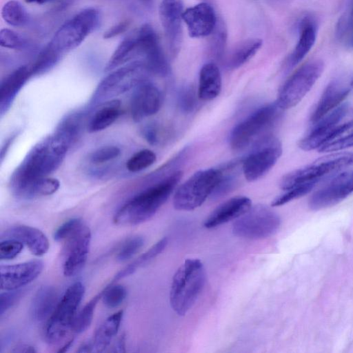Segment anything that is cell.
Here are the masks:
<instances>
[{
  "label": "cell",
  "instance_id": "cb8c5ba5",
  "mask_svg": "<svg viewBox=\"0 0 353 353\" xmlns=\"http://www.w3.org/2000/svg\"><path fill=\"white\" fill-rule=\"evenodd\" d=\"M31 77L30 67L23 65L14 70L3 80L0 88L1 116L8 111L17 95Z\"/></svg>",
  "mask_w": 353,
  "mask_h": 353
},
{
  "label": "cell",
  "instance_id": "8992f818",
  "mask_svg": "<svg viewBox=\"0 0 353 353\" xmlns=\"http://www.w3.org/2000/svg\"><path fill=\"white\" fill-rule=\"evenodd\" d=\"M84 292L85 288L81 282L73 283L66 290L48 321L45 338L48 343H58L72 329L77 310Z\"/></svg>",
  "mask_w": 353,
  "mask_h": 353
},
{
  "label": "cell",
  "instance_id": "5b68a950",
  "mask_svg": "<svg viewBox=\"0 0 353 353\" xmlns=\"http://www.w3.org/2000/svg\"><path fill=\"white\" fill-rule=\"evenodd\" d=\"M221 169L210 168L192 174L176 190L173 206L178 210L190 211L201 206L211 196L220 181Z\"/></svg>",
  "mask_w": 353,
  "mask_h": 353
},
{
  "label": "cell",
  "instance_id": "f1b7e54d",
  "mask_svg": "<svg viewBox=\"0 0 353 353\" xmlns=\"http://www.w3.org/2000/svg\"><path fill=\"white\" fill-rule=\"evenodd\" d=\"M316 28L310 19H303L300 26L299 41L289 58L291 67L299 63L312 48L316 40Z\"/></svg>",
  "mask_w": 353,
  "mask_h": 353
},
{
  "label": "cell",
  "instance_id": "4dcf8cb0",
  "mask_svg": "<svg viewBox=\"0 0 353 353\" xmlns=\"http://www.w3.org/2000/svg\"><path fill=\"white\" fill-rule=\"evenodd\" d=\"M262 46L259 39H248L238 44L232 51L227 60V66L231 69L238 68L257 52Z\"/></svg>",
  "mask_w": 353,
  "mask_h": 353
},
{
  "label": "cell",
  "instance_id": "816d5d0a",
  "mask_svg": "<svg viewBox=\"0 0 353 353\" xmlns=\"http://www.w3.org/2000/svg\"><path fill=\"white\" fill-rule=\"evenodd\" d=\"M129 26L128 21H122L117 25L110 28L105 32H104V39H110L124 32Z\"/></svg>",
  "mask_w": 353,
  "mask_h": 353
},
{
  "label": "cell",
  "instance_id": "e0dca14e",
  "mask_svg": "<svg viewBox=\"0 0 353 353\" xmlns=\"http://www.w3.org/2000/svg\"><path fill=\"white\" fill-rule=\"evenodd\" d=\"M182 0H161L159 17L172 56L180 50L182 43V21L183 13Z\"/></svg>",
  "mask_w": 353,
  "mask_h": 353
},
{
  "label": "cell",
  "instance_id": "7402d4cb",
  "mask_svg": "<svg viewBox=\"0 0 353 353\" xmlns=\"http://www.w3.org/2000/svg\"><path fill=\"white\" fill-rule=\"evenodd\" d=\"M252 207V201L245 196L232 197L219 205L206 219L204 226L210 229L236 220Z\"/></svg>",
  "mask_w": 353,
  "mask_h": 353
},
{
  "label": "cell",
  "instance_id": "9a60e30c",
  "mask_svg": "<svg viewBox=\"0 0 353 353\" xmlns=\"http://www.w3.org/2000/svg\"><path fill=\"white\" fill-rule=\"evenodd\" d=\"M353 193V171H345L332 178L316 191L309 200V207L319 210L334 205Z\"/></svg>",
  "mask_w": 353,
  "mask_h": 353
},
{
  "label": "cell",
  "instance_id": "be15d7a7",
  "mask_svg": "<svg viewBox=\"0 0 353 353\" xmlns=\"http://www.w3.org/2000/svg\"><path fill=\"white\" fill-rule=\"evenodd\" d=\"M353 84V83H352Z\"/></svg>",
  "mask_w": 353,
  "mask_h": 353
},
{
  "label": "cell",
  "instance_id": "9f6ffc18",
  "mask_svg": "<svg viewBox=\"0 0 353 353\" xmlns=\"http://www.w3.org/2000/svg\"><path fill=\"white\" fill-rule=\"evenodd\" d=\"M113 350H112L114 352H125V339L124 336H122L120 337L117 342L115 343Z\"/></svg>",
  "mask_w": 353,
  "mask_h": 353
},
{
  "label": "cell",
  "instance_id": "7a4b0ae2",
  "mask_svg": "<svg viewBox=\"0 0 353 353\" xmlns=\"http://www.w3.org/2000/svg\"><path fill=\"white\" fill-rule=\"evenodd\" d=\"M183 176L176 171L139 193L115 213L113 221L119 225H134L152 218L169 198Z\"/></svg>",
  "mask_w": 353,
  "mask_h": 353
},
{
  "label": "cell",
  "instance_id": "74e56055",
  "mask_svg": "<svg viewBox=\"0 0 353 353\" xmlns=\"http://www.w3.org/2000/svg\"><path fill=\"white\" fill-rule=\"evenodd\" d=\"M101 296L102 292L94 296L76 315L72 325V329L76 333H82L89 327L93 319L95 307Z\"/></svg>",
  "mask_w": 353,
  "mask_h": 353
},
{
  "label": "cell",
  "instance_id": "2e32d148",
  "mask_svg": "<svg viewBox=\"0 0 353 353\" xmlns=\"http://www.w3.org/2000/svg\"><path fill=\"white\" fill-rule=\"evenodd\" d=\"M91 231L83 223L66 240L63 271L65 276L77 274L84 266L89 253Z\"/></svg>",
  "mask_w": 353,
  "mask_h": 353
},
{
  "label": "cell",
  "instance_id": "83f0119b",
  "mask_svg": "<svg viewBox=\"0 0 353 353\" xmlns=\"http://www.w3.org/2000/svg\"><path fill=\"white\" fill-rule=\"evenodd\" d=\"M123 315V310H119L108 317L99 327L92 341L94 351L101 352L108 347L118 332Z\"/></svg>",
  "mask_w": 353,
  "mask_h": 353
},
{
  "label": "cell",
  "instance_id": "7dc6e473",
  "mask_svg": "<svg viewBox=\"0 0 353 353\" xmlns=\"http://www.w3.org/2000/svg\"><path fill=\"white\" fill-rule=\"evenodd\" d=\"M23 249V243L16 239H3L0 243V259H12Z\"/></svg>",
  "mask_w": 353,
  "mask_h": 353
},
{
  "label": "cell",
  "instance_id": "1f68e13d",
  "mask_svg": "<svg viewBox=\"0 0 353 353\" xmlns=\"http://www.w3.org/2000/svg\"><path fill=\"white\" fill-rule=\"evenodd\" d=\"M137 57L135 36L125 38L116 48L110 57L105 70L112 71Z\"/></svg>",
  "mask_w": 353,
  "mask_h": 353
},
{
  "label": "cell",
  "instance_id": "ac0fdd59",
  "mask_svg": "<svg viewBox=\"0 0 353 353\" xmlns=\"http://www.w3.org/2000/svg\"><path fill=\"white\" fill-rule=\"evenodd\" d=\"M130 102L132 117L135 121L155 114L161 108L162 94L159 88L143 79L135 87Z\"/></svg>",
  "mask_w": 353,
  "mask_h": 353
},
{
  "label": "cell",
  "instance_id": "681fc988",
  "mask_svg": "<svg viewBox=\"0 0 353 353\" xmlns=\"http://www.w3.org/2000/svg\"><path fill=\"white\" fill-rule=\"evenodd\" d=\"M21 290H9L6 292H2L0 295V316L8 312L21 298Z\"/></svg>",
  "mask_w": 353,
  "mask_h": 353
},
{
  "label": "cell",
  "instance_id": "94428289",
  "mask_svg": "<svg viewBox=\"0 0 353 353\" xmlns=\"http://www.w3.org/2000/svg\"><path fill=\"white\" fill-rule=\"evenodd\" d=\"M143 5L148 8H150L154 4L155 0H139Z\"/></svg>",
  "mask_w": 353,
  "mask_h": 353
},
{
  "label": "cell",
  "instance_id": "6125c7cd",
  "mask_svg": "<svg viewBox=\"0 0 353 353\" xmlns=\"http://www.w3.org/2000/svg\"><path fill=\"white\" fill-rule=\"evenodd\" d=\"M350 41H351L352 43L353 44V32L351 34Z\"/></svg>",
  "mask_w": 353,
  "mask_h": 353
},
{
  "label": "cell",
  "instance_id": "277c9868",
  "mask_svg": "<svg viewBox=\"0 0 353 353\" xmlns=\"http://www.w3.org/2000/svg\"><path fill=\"white\" fill-rule=\"evenodd\" d=\"M283 110L275 101L250 114L232 130L229 139L231 148L241 150L270 136L268 132L280 119Z\"/></svg>",
  "mask_w": 353,
  "mask_h": 353
},
{
  "label": "cell",
  "instance_id": "d4e9b609",
  "mask_svg": "<svg viewBox=\"0 0 353 353\" xmlns=\"http://www.w3.org/2000/svg\"><path fill=\"white\" fill-rule=\"evenodd\" d=\"M221 85V75L218 66L212 62L204 64L199 72L198 98L203 101L213 100L219 95Z\"/></svg>",
  "mask_w": 353,
  "mask_h": 353
},
{
  "label": "cell",
  "instance_id": "f907efd6",
  "mask_svg": "<svg viewBox=\"0 0 353 353\" xmlns=\"http://www.w3.org/2000/svg\"><path fill=\"white\" fill-rule=\"evenodd\" d=\"M143 135L145 139L151 145L158 143V128L154 124L146 125L143 129Z\"/></svg>",
  "mask_w": 353,
  "mask_h": 353
},
{
  "label": "cell",
  "instance_id": "bcb514c9",
  "mask_svg": "<svg viewBox=\"0 0 353 353\" xmlns=\"http://www.w3.org/2000/svg\"><path fill=\"white\" fill-rule=\"evenodd\" d=\"M120 153V149L115 145L103 146L92 152L89 159L93 163H103L116 159Z\"/></svg>",
  "mask_w": 353,
  "mask_h": 353
},
{
  "label": "cell",
  "instance_id": "603a6c76",
  "mask_svg": "<svg viewBox=\"0 0 353 353\" xmlns=\"http://www.w3.org/2000/svg\"><path fill=\"white\" fill-rule=\"evenodd\" d=\"M350 89L349 86L341 81H332L325 89L314 109L310 121H318L330 113L347 97Z\"/></svg>",
  "mask_w": 353,
  "mask_h": 353
},
{
  "label": "cell",
  "instance_id": "f546056e",
  "mask_svg": "<svg viewBox=\"0 0 353 353\" xmlns=\"http://www.w3.org/2000/svg\"><path fill=\"white\" fill-rule=\"evenodd\" d=\"M83 121V112L71 113L61 121L54 133L70 146L80 135Z\"/></svg>",
  "mask_w": 353,
  "mask_h": 353
},
{
  "label": "cell",
  "instance_id": "9c48e42d",
  "mask_svg": "<svg viewBox=\"0 0 353 353\" xmlns=\"http://www.w3.org/2000/svg\"><path fill=\"white\" fill-rule=\"evenodd\" d=\"M143 72L147 71L139 60L110 71L98 84L91 97L90 104H101L134 88L144 79Z\"/></svg>",
  "mask_w": 353,
  "mask_h": 353
},
{
  "label": "cell",
  "instance_id": "5bb4252c",
  "mask_svg": "<svg viewBox=\"0 0 353 353\" xmlns=\"http://www.w3.org/2000/svg\"><path fill=\"white\" fill-rule=\"evenodd\" d=\"M137 57L148 72L159 77L167 76L170 70L168 60L161 48L154 28L148 23L143 25L135 35Z\"/></svg>",
  "mask_w": 353,
  "mask_h": 353
},
{
  "label": "cell",
  "instance_id": "484cf974",
  "mask_svg": "<svg viewBox=\"0 0 353 353\" xmlns=\"http://www.w3.org/2000/svg\"><path fill=\"white\" fill-rule=\"evenodd\" d=\"M57 293L51 286H42L32 297L30 312L36 321H42L51 315L57 305Z\"/></svg>",
  "mask_w": 353,
  "mask_h": 353
},
{
  "label": "cell",
  "instance_id": "91938a15",
  "mask_svg": "<svg viewBox=\"0 0 353 353\" xmlns=\"http://www.w3.org/2000/svg\"><path fill=\"white\" fill-rule=\"evenodd\" d=\"M24 1L26 3H29L43 4V3L51 2L54 0H24Z\"/></svg>",
  "mask_w": 353,
  "mask_h": 353
},
{
  "label": "cell",
  "instance_id": "6f0895ef",
  "mask_svg": "<svg viewBox=\"0 0 353 353\" xmlns=\"http://www.w3.org/2000/svg\"><path fill=\"white\" fill-rule=\"evenodd\" d=\"M94 351L92 342L83 343L77 350L78 352H91Z\"/></svg>",
  "mask_w": 353,
  "mask_h": 353
},
{
  "label": "cell",
  "instance_id": "d6a6232c",
  "mask_svg": "<svg viewBox=\"0 0 353 353\" xmlns=\"http://www.w3.org/2000/svg\"><path fill=\"white\" fill-rule=\"evenodd\" d=\"M167 244L168 239L166 237L160 239L136 260L119 272L115 275L114 281H117L133 274L138 268L147 264L162 252Z\"/></svg>",
  "mask_w": 353,
  "mask_h": 353
},
{
  "label": "cell",
  "instance_id": "ab89813d",
  "mask_svg": "<svg viewBox=\"0 0 353 353\" xmlns=\"http://www.w3.org/2000/svg\"><path fill=\"white\" fill-rule=\"evenodd\" d=\"M317 182L312 181L303 183L290 190H285L286 192L276 197L272 203V206L283 205L292 200L300 198L308 192H310Z\"/></svg>",
  "mask_w": 353,
  "mask_h": 353
},
{
  "label": "cell",
  "instance_id": "44dd1931",
  "mask_svg": "<svg viewBox=\"0 0 353 353\" xmlns=\"http://www.w3.org/2000/svg\"><path fill=\"white\" fill-rule=\"evenodd\" d=\"M16 239L26 244L36 256L45 254L49 249V241L40 230L24 225H14L1 234V239Z\"/></svg>",
  "mask_w": 353,
  "mask_h": 353
},
{
  "label": "cell",
  "instance_id": "4316f807",
  "mask_svg": "<svg viewBox=\"0 0 353 353\" xmlns=\"http://www.w3.org/2000/svg\"><path fill=\"white\" fill-rule=\"evenodd\" d=\"M120 101L111 99L100 104L88 123V131L91 133L105 130L110 127L120 115Z\"/></svg>",
  "mask_w": 353,
  "mask_h": 353
},
{
  "label": "cell",
  "instance_id": "f6af8a7d",
  "mask_svg": "<svg viewBox=\"0 0 353 353\" xmlns=\"http://www.w3.org/2000/svg\"><path fill=\"white\" fill-rule=\"evenodd\" d=\"M194 89L191 86L181 88L177 95L178 106L183 112H191L196 105V98Z\"/></svg>",
  "mask_w": 353,
  "mask_h": 353
},
{
  "label": "cell",
  "instance_id": "3957f363",
  "mask_svg": "<svg viewBox=\"0 0 353 353\" xmlns=\"http://www.w3.org/2000/svg\"><path fill=\"white\" fill-rule=\"evenodd\" d=\"M206 273L198 259H186L174 273L170 291L172 309L184 316L193 306L205 283Z\"/></svg>",
  "mask_w": 353,
  "mask_h": 353
},
{
  "label": "cell",
  "instance_id": "60d3db41",
  "mask_svg": "<svg viewBox=\"0 0 353 353\" xmlns=\"http://www.w3.org/2000/svg\"><path fill=\"white\" fill-rule=\"evenodd\" d=\"M101 292L103 303L110 308H114L121 305L127 295L125 287L119 284L108 286Z\"/></svg>",
  "mask_w": 353,
  "mask_h": 353
},
{
  "label": "cell",
  "instance_id": "ffe728a7",
  "mask_svg": "<svg viewBox=\"0 0 353 353\" xmlns=\"http://www.w3.org/2000/svg\"><path fill=\"white\" fill-rule=\"evenodd\" d=\"M43 263L40 261H30L0 268L1 289L15 290L37 279L41 273Z\"/></svg>",
  "mask_w": 353,
  "mask_h": 353
},
{
  "label": "cell",
  "instance_id": "680465c9",
  "mask_svg": "<svg viewBox=\"0 0 353 353\" xmlns=\"http://www.w3.org/2000/svg\"><path fill=\"white\" fill-rule=\"evenodd\" d=\"M74 341L73 339H70L68 342H66L60 350L58 351L59 352H65L68 351V350L70 347L71 345Z\"/></svg>",
  "mask_w": 353,
  "mask_h": 353
},
{
  "label": "cell",
  "instance_id": "f5cc1de1",
  "mask_svg": "<svg viewBox=\"0 0 353 353\" xmlns=\"http://www.w3.org/2000/svg\"><path fill=\"white\" fill-rule=\"evenodd\" d=\"M339 28L341 30V34H345L347 32V34H349L350 38L353 32V5L349 17L347 19L342 20Z\"/></svg>",
  "mask_w": 353,
  "mask_h": 353
},
{
  "label": "cell",
  "instance_id": "b9f144b4",
  "mask_svg": "<svg viewBox=\"0 0 353 353\" xmlns=\"http://www.w3.org/2000/svg\"><path fill=\"white\" fill-rule=\"evenodd\" d=\"M212 35L210 52L214 57L221 58L223 56L226 41V30L222 21L218 19Z\"/></svg>",
  "mask_w": 353,
  "mask_h": 353
},
{
  "label": "cell",
  "instance_id": "52a82bcc",
  "mask_svg": "<svg viewBox=\"0 0 353 353\" xmlns=\"http://www.w3.org/2000/svg\"><path fill=\"white\" fill-rule=\"evenodd\" d=\"M100 18L95 8L82 10L57 30L48 44L61 54L76 48L98 27Z\"/></svg>",
  "mask_w": 353,
  "mask_h": 353
},
{
  "label": "cell",
  "instance_id": "6da1fadb",
  "mask_svg": "<svg viewBox=\"0 0 353 353\" xmlns=\"http://www.w3.org/2000/svg\"><path fill=\"white\" fill-rule=\"evenodd\" d=\"M69 148L54 133L38 142L11 176L10 187L12 194L23 199L36 198L39 181L60 166Z\"/></svg>",
  "mask_w": 353,
  "mask_h": 353
},
{
  "label": "cell",
  "instance_id": "7c38bea8",
  "mask_svg": "<svg viewBox=\"0 0 353 353\" xmlns=\"http://www.w3.org/2000/svg\"><path fill=\"white\" fill-rule=\"evenodd\" d=\"M353 121V108L349 105L338 106L318 121L298 143L305 151L319 149L327 140L348 123Z\"/></svg>",
  "mask_w": 353,
  "mask_h": 353
},
{
  "label": "cell",
  "instance_id": "d590c367",
  "mask_svg": "<svg viewBox=\"0 0 353 353\" xmlns=\"http://www.w3.org/2000/svg\"><path fill=\"white\" fill-rule=\"evenodd\" d=\"M1 17L8 25L14 27L23 26L28 21L26 9L15 0H10L3 5Z\"/></svg>",
  "mask_w": 353,
  "mask_h": 353
},
{
  "label": "cell",
  "instance_id": "f35d334b",
  "mask_svg": "<svg viewBox=\"0 0 353 353\" xmlns=\"http://www.w3.org/2000/svg\"><path fill=\"white\" fill-rule=\"evenodd\" d=\"M157 160L155 153L143 149L133 154L126 162V168L132 172H137L151 166Z\"/></svg>",
  "mask_w": 353,
  "mask_h": 353
},
{
  "label": "cell",
  "instance_id": "d6986e66",
  "mask_svg": "<svg viewBox=\"0 0 353 353\" xmlns=\"http://www.w3.org/2000/svg\"><path fill=\"white\" fill-rule=\"evenodd\" d=\"M183 20L192 37L212 34L218 22L215 10L208 1L187 8L183 13Z\"/></svg>",
  "mask_w": 353,
  "mask_h": 353
},
{
  "label": "cell",
  "instance_id": "836d02e7",
  "mask_svg": "<svg viewBox=\"0 0 353 353\" xmlns=\"http://www.w3.org/2000/svg\"><path fill=\"white\" fill-rule=\"evenodd\" d=\"M353 146V121L327 140L318 150L321 152L339 151Z\"/></svg>",
  "mask_w": 353,
  "mask_h": 353
},
{
  "label": "cell",
  "instance_id": "8d00e7d4",
  "mask_svg": "<svg viewBox=\"0 0 353 353\" xmlns=\"http://www.w3.org/2000/svg\"><path fill=\"white\" fill-rule=\"evenodd\" d=\"M237 165L238 162H232L221 169L222 172L221 177L212 192L211 198H219L234 188L237 182Z\"/></svg>",
  "mask_w": 353,
  "mask_h": 353
},
{
  "label": "cell",
  "instance_id": "ee69618b",
  "mask_svg": "<svg viewBox=\"0 0 353 353\" xmlns=\"http://www.w3.org/2000/svg\"><path fill=\"white\" fill-rule=\"evenodd\" d=\"M143 243V239L139 236L128 239L120 248L117 255V260L124 262L131 259L140 250Z\"/></svg>",
  "mask_w": 353,
  "mask_h": 353
},
{
  "label": "cell",
  "instance_id": "7bdbcfd3",
  "mask_svg": "<svg viewBox=\"0 0 353 353\" xmlns=\"http://www.w3.org/2000/svg\"><path fill=\"white\" fill-rule=\"evenodd\" d=\"M0 45L6 48L21 50L26 46L27 41L15 31L3 28L0 31Z\"/></svg>",
  "mask_w": 353,
  "mask_h": 353
},
{
  "label": "cell",
  "instance_id": "e575fe53",
  "mask_svg": "<svg viewBox=\"0 0 353 353\" xmlns=\"http://www.w3.org/2000/svg\"><path fill=\"white\" fill-rule=\"evenodd\" d=\"M61 55L48 44L30 67L32 76L40 75L50 70L59 61Z\"/></svg>",
  "mask_w": 353,
  "mask_h": 353
},
{
  "label": "cell",
  "instance_id": "30bf717a",
  "mask_svg": "<svg viewBox=\"0 0 353 353\" xmlns=\"http://www.w3.org/2000/svg\"><path fill=\"white\" fill-rule=\"evenodd\" d=\"M281 219L273 210L264 205L252 206L236 219L232 225L233 234L248 239H261L274 234L279 228Z\"/></svg>",
  "mask_w": 353,
  "mask_h": 353
},
{
  "label": "cell",
  "instance_id": "8fae6325",
  "mask_svg": "<svg viewBox=\"0 0 353 353\" xmlns=\"http://www.w3.org/2000/svg\"><path fill=\"white\" fill-rule=\"evenodd\" d=\"M324 64L321 60L310 61L296 70L284 83L276 101L286 110L296 105L321 77Z\"/></svg>",
  "mask_w": 353,
  "mask_h": 353
},
{
  "label": "cell",
  "instance_id": "11a10c76",
  "mask_svg": "<svg viewBox=\"0 0 353 353\" xmlns=\"http://www.w3.org/2000/svg\"><path fill=\"white\" fill-rule=\"evenodd\" d=\"M16 135L17 134H15L12 135L10 137H9V139L6 141L4 145L2 146L1 150V161H3L8 150L9 149V148L11 145V143L14 140Z\"/></svg>",
  "mask_w": 353,
  "mask_h": 353
},
{
  "label": "cell",
  "instance_id": "ba28073f",
  "mask_svg": "<svg viewBox=\"0 0 353 353\" xmlns=\"http://www.w3.org/2000/svg\"><path fill=\"white\" fill-rule=\"evenodd\" d=\"M352 163V152L329 154L286 174L280 181V187L284 190H288L308 182H318L325 176L338 172Z\"/></svg>",
  "mask_w": 353,
  "mask_h": 353
},
{
  "label": "cell",
  "instance_id": "c3c4849f",
  "mask_svg": "<svg viewBox=\"0 0 353 353\" xmlns=\"http://www.w3.org/2000/svg\"><path fill=\"white\" fill-rule=\"evenodd\" d=\"M83 223L82 221L78 218L71 219L65 221L54 232V240L57 241L65 240Z\"/></svg>",
  "mask_w": 353,
  "mask_h": 353
},
{
  "label": "cell",
  "instance_id": "db71d44e",
  "mask_svg": "<svg viewBox=\"0 0 353 353\" xmlns=\"http://www.w3.org/2000/svg\"><path fill=\"white\" fill-rule=\"evenodd\" d=\"M12 352L14 353H34L37 351L32 346L23 344L17 345Z\"/></svg>",
  "mask_w": 353,
  "mask_h": 353
},
{
  "label": "cell",
  "instance_id": "4fadbf2b",
  "mask_svg": "<svg viewBox=\"0 0 353 353\" xmlns=\"http://www.w3.org/2000/svg\"><path fill=\"white\" fill-rule=\"evenodd\" d=\"M255 144L254 150L241 163L244 177L249 182L255 181L266 174L282 154L281 142L272 136H268Z\"/></svg>",
  "mask_w": 353,
  "mask_h": 353
}]
</instances>
